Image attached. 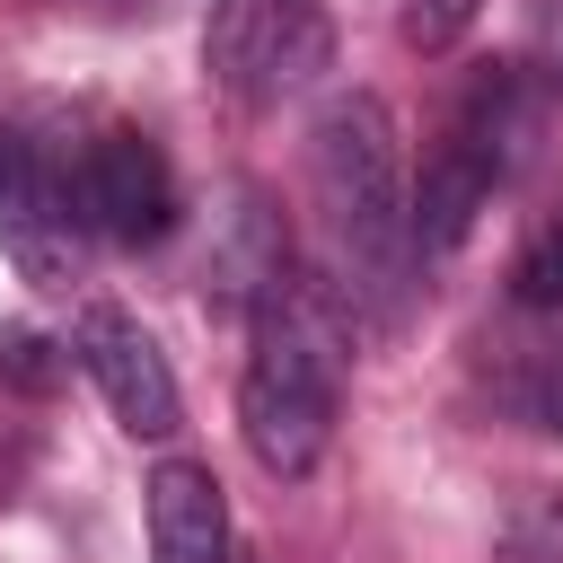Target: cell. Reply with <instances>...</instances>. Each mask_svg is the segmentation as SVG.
Masks as SVG:
<instances>
[{
  "instance_id": "5",
  "label": "cell",
  "mask_w": 563,
  "mask_h": 563,
  "mask_svg": "<svg viewBox=\"0 0 563 563\" xmlns=\"http://www.w3.org/2000/svg\"><path fill=\"white\" fill-rule=\"evenodd\" d=\"M79 220L106 238V246H158L176 229V176H167V150L132 123H106L79 158Z\"/></svg>"
},
{
  "instance_id": "6",
  "label": "cell",
  "mask_w": 563,
  "mask_h": 563,
  "mask_svg": "<svg viewBox=\"0 0 563 563\" xmlns=\"http://www.w3.org/2000/svg\"><path fill=\"white\" fill-rule=\"evenodd\" d=\"M79 369L97 378L106 413H114L132 440H167V431H176L185 396H176L167 352L141 334V317H123V308H88V317H79Z\"/></svg>"
},
{
  "instance_id": "11",
  "label": "cell",
  "mask_w": 563,
  "mask_h": 563,
  "mask_svg": "<svg viewBox=\"0 0 563 563\" xmlns=\"http://www.w3.org/2000/svg\"><path fill=\"white\" fill-rule=\"evenodd\" d=\"M510 290H519V308L563 317V220L528 229V246H519V264H510Z\"/></svg>"
},
{
  "instance_id": "8",
  "label": "cell",
  "mask_w": 563,
  "mask_h": 563,
  "mask_svg": "<svg viewBox=\"0 0 563 563\" xmlns=\"http://www.w3.org/2000/svg\"><path fill=\"white\" fill-rule=\"evenodd\" d=\"M493 185H501V167L475 150V141H440L431 158H422V185L405 194V211H413V255H449V246H466V229H475V211L493 202Z\"/></svg>"
},
{
  "instance_id": "2",
  "label": "cell",
  "mask_w": 563,
  "mask_h": 563,
  "mask_svg": "<svg viewBox=\"0 0 563 563\" xmlns=\"http://www.w3.org/2000/svg\"><path fill=\"white\" fill-rule=\"evenodd\" d=\"M334 396H343V317L290 282L255 317V352L238 369V431L255 466L299 484L334 440Z\"/></svg>"
},
{
  "instance_id": "1",
  "label": "cell",
  "mask_w": 563,
  "mask_h": 563,
  "mask_svg": "<svg viewBox=\"0 0 563 563\" xmlns=\"http://www.w3.org/2000/svg\"><path fill=\"white\" fill-rule=\"evenodd\" d=\"M308 185L334 238V264L352 273V290L387 299L413 264V211H405V150H396V114L369 88H343L317 106L308 123Z\"/></svg>"
},
{
  "instance_id": "10",
  "label": "cell",
  "mask_w": 563,
  "mask_h": 563,
  "mask_svg": "<svg viewBox=\"0 0 563 563\" xmlns=\"http://www.w3.org/2000/svg\"><path fill=\"white\" fill-rule=\"evenodd\" d=\"M457 141H475L493 167H519L528 141H537V88L519 70H475L466 114H457Z\"/></svg>"
},
{
  "instance_id": "14",
  "label": "cell",
  "mask_w": 563,
  "mask_h": 563,
  "mask_svg": "<svg viewBox=\"0 0 563 563\" xmlns=\"http://www.w3.org/2000/svg\"><path fill=\"white\" fill-rule=\"evenodd\" d=\"M475 9H484V0H405V44H422V53H449V44L475 26Z\"/></svg>"
},
{
  "instance_id": "15",
  "label": "cell",
  "mask_w": 563,
  "mask_h": 563,
  "mask_svg": "<svg viewBox=\"0 0 563 563\" xmlns=\"http://www.w3.org/2000/svg\"><path fill=\"white\" fill-rule=\"evenodd\" d=\"M501 396H510L528 422L563 431V352H537V361H528V378H519V387H501Z\"/></svg>"
},
{
  "instance_id": "7",
  "label": "cell",
  "mask_w": 563,
  "mask_h": 563,
  "mask_svg": "<svg viewBox=\"0 0 563 563\" xmlns=\"http://www.w3.org/2000/svg\"><path fill=\"white\" fill-rule=\"evenodd\" d=\"M282 290H290L282 220H273V202H264L255 185H238V202L220 211L211 255H202V299H211V308H246V317H264Z\"/></svg>"
},
{
  "instance_id": "9",
  "label": "cell",
  "mask_w": 563,
  "mask_h": 563,
  "mask_svg": "<svg viewBox=\"0 0 563 563\" xmlns=\"http://www.w3.org/2000/svg\"><path fill=\"white\" fill-rule=\"evenodd\" d=\"M150 554L158 563H220L229 554V501H220L211 466L167 457L150 475Z\"/></svg>"
},
{
  "instance_id": "12",
  "label": "cell",
  "mask_w": 563,
  "mask_h": 563,
  "mask_svg": "<svg viewBox=\"0 0 563 563\" xmlns=\"http://www.w3.org/2000/svg\"><path fill=\"white\" fill-rule=\"evenodd\" d=\"M501 563H563V493H528L501 519Z\"/></svg>"
},
{
  "instance_id": "3",
  "label": "cell",
  "mask_w": 563,
  "mask_h": 563,
  "mask_svg": "<svg viewBox=\"0 0 563 563\" xmlns=\"http://www.w3.org/2000/svg\"><path fill=\"white\" fill-rule=\"evenodd\" d=\"M334 62V26L317 0H211L202 70L238 106H282Z\"/></svg>"
},
{
  "instance_id": "4",
  "label": "cell",
  "mask_w": 563,
  "mask_h": 563,
  "mask_svg": "<svg viewBox=\"0 0 563 563\" xmlns=\"http://www.w3.org/2000/svg\"><path fill=\"white\" fill-rule=\"evenodd\" d=\"M79 194L44 167V150L26 141V132H0V246H9V264L35 282V290H70L79 273H88V246H79V211H70Z\"/></svg>"
},
{
  "instance_id": "13",
  "label": "cell",
  "mask_w": 563,
  "mask_h": 563,
  "mask_svg": "<svg viewBox=\"0 0 563 563\" xmlns=\"http://www.w3.org/2000/svg\"><path fill=\"white\" fill-rule=\"evenodd\" d=\"M62 378V352L35 334V325H0V387H26V396H44Z\"/></svg>"
},
{
  "instance_id": "16",
  "label": "cell",
  "mask_w": 563,
  "mask_h": 563,
  "mask_svg": "<svg viewBox=\"0 0 563 563\" xmlns=\"http://www.w3.org/2000/svg\"><path fill=\"white\" fill-rule=\"evenodd\" d=\"M537 35H545V53H554V70H563V0L537 9Z\"/></svg>"
}]
</instances>
